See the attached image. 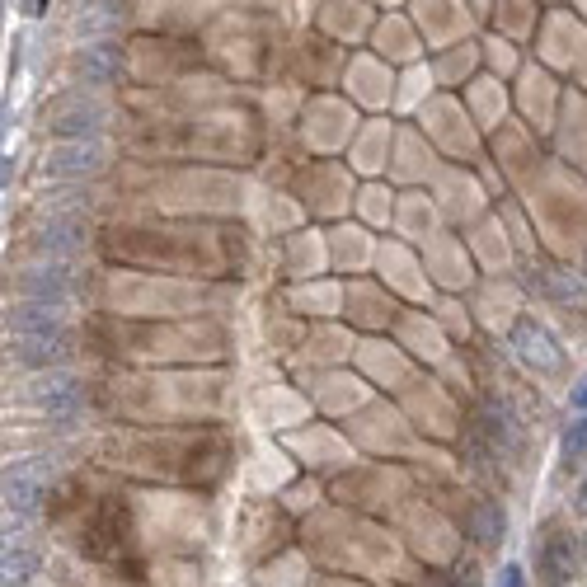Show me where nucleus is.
<instances>
[{
    "mask_svg": "<svg viewBox=\"0 0 587 587\" xmlns=\"http://www.w3.org/2000/svg\"><path fill=\"white\" fill-rule=\"evenodd\" d=\"M15 292L24 301H38V306L62 310L71 296H76V268L71 263H47V268H24L15 282Z\"/></svg>",
    "mask_w": 587,
    "mask_h": 587,
    "instance_id": "1",
    "label": "nucleus"
},
{
    "mask_svg": "<svg viewBox=\"0 0 587 587\" xmlns=\"http://www.w3.org/2000/svg\"><path fill=\"white\" fill-rule=\"evenodd\" d=\"M85 240H90V221H85V212H52V217L33 231V249L47 254V259H66V254H76Z\"/></svg>",
    "mask_w": 587,
    "mask_h": 587,
    "instance_id": "2",
    "label": "nucleus"
},
{
    "mask_svg": "<svg viewBox=\"0 0 587 587\" xmlns=\"http://www.w3.org/2000/svg\"><path fill=\"white\" fill-rule=\"evenodd\" d=\"M52 475H57V465H52V461H19V465H10V470H5V508H10V512H33Z\"/></svg>",
    "mask_w": 587,
    "mask_h": 587,
    "instance_id": "3",
    "label": "nucleus"
},
{
    "mask_svg": "<svg viewBox=\"0 0 587 587\" xmlns=\"http://www.w3.org/2000/svg\"><path fill=\"white\" fill-rule=\"evenodd\" d=\"M104 170V146L99 141H62L57 151H47L43 174L47 179H90Z\"/></svg>",
    "mask_w": 587,
    "mask_h": 587,
    "instance_id": "4",
    "label": "nucleus"
},
{
    "mask_svg": "<svg viewBox=\"0 0 587 587\" xmlns=\"http://www.w3.org/2000/svg\"><path fill=\"white\" fill-rule=\"evenodd\" d=\"M512 348L522 353L526 367L545 371V376L564 367V353H559V343L550 339V329L536 325V320H517V325H512Z\"/></svg>",
    "mask_w": 587,
    "mask_h": 587,
    "instance_id": "5",
    "label": "nucleus"
},
{
    "mask_svg": "<svg viewBox=\"0 0 587 587\" xmlns=\"http://www.w3.org/2000/svg\"><path fill=\"white\" fill-rule=\"evenodd\" d=\"M573 555H578V545L564 526H550L541 541V555H536V573H541L545 587H564L573 578Z\"/></svg>",
    "mask_w": 587,
    "mask_h": 587,
    "instance_id": "6",
    "label": "nucleus"
},
{
    "mask_svg": "<svg viewBox=\"0 0 587 587\" xmlns=\"http://www.w3.org/2000/svg\"><path fill=\"white\" fill-rule=\"evenodd\" d=\"M52 132L62 141H99V127H104V109L99 104H85V99H76V104H57V113H52Z\"/></svg>",
    "mask_w": 587,
    "mask_h": 587,
    "instance_id": "7",
    "label": "nucleus"
},
{
    "mask_svg": "<svg viewBox=\"0 0 587 587\" xmlns=\"http://www.w3.org/2000/svg\"><path fill=\"white\" fill-rule=\"evenodd\" d=\"M118 71H123V52H118L113 43H90V47H80L76 52V76H80V85H90V90L113 85Z\"/></svg>",
    "mask_w": 587,
    "mask_h": 587,
    "instance_id": "8",
    "label": "nucleus"
},
{
    "mask_svg": "<svg viewBox=\"0 0 587 587\" xmlns=\"http://www.w3.org/2000/svg\"><path fill=\"white\" fill-rule=\"evenodd\" d=\"M5 329L15 339H43V334H66L62 329V310L38 306V301H19L5 310Z\"/></svg>",
    "mask_w": 587,
    "mask_h": 587,
    "instance_id": "9",
    "label": "nucleus"
},
{
    "mask_svg": "<svg viewBox=\"0 0 587 587\" xmlns=\"http://www.w3.org/2000/svg\"><path fill=\"white\" fill-rule=\"evenodd\" d=\"M33 400L43 404L52 418H71L80 409V400H85V390H80L76 376H66V371H47L43 381L33 386Z\"/></svg>",
    "mask_w": 587,
    "mask_h": 587,
    "instance_id": "10",
    "label": "nucleus"
},
{
    "mask_svg": "<svg viewBox=\"0 0 587 587\" xmlns=\"http://www.w3.org/2000/svg\"><path fill=\"white\" fill-rule=\"evenodd\" d=\"M66 353H71V339H66V334H43V339L10 343V357H15L19 367H57Z\"/></svg>",
    "mask_w": 587,
    "mask_h": 587,
    "instance_id": "11",
    "label": "nucleus"
},
{
    "mask_svg": "<svg viewBox=\"0 0 587 587\" xmlns=\"http://www.w3.org/2000/svg\"><path fill=\"white\" fill-rule=\"evenodd\" d=\"M479 423H484V433L494 437L498 451H522V423L512 418V409L503 400H484V409H479Z\"/></svg>",
    "mask_w": 587,
    "mask_h": 587,
    "instance_id": "12",
    "label": "nucleus"
},
{
    "mask_svg": "<svg viewBox=\"0 0 587 587\" xmlns=\"http://www.w3.org/2000/svg\"><path fill=\"white\" fill-rule=\"evenodd\" d=\"M503 526H508V517H503V508H498L494 498H479L475 508H470V536L479 545L503 541Z\"/></svg>",
    "mask_w": 587,
    "mask_h": 587,
    "instance_id": "13",
    "label": "nucleus"
},
{
    "mask_svg": "<svg viewBox=\"0 0 587 587\" xmlns=\"http://www.w3.org/2000/svg\"><path fill=\"white\" fill-rule=\"evenodd\" d=\"M33 573H38V555L24 545H10L5 550V587H29Z\"/></svg>",
    "mask_w": 587,
    "mask_h": 587,
    "instance_id": "14",
    "label": "nucleus"
},
{
    "mask_svg": "<svg viewBox=\"0 0 587 587\" xmlns=\"http://www.w3.org/2000/svg\"><path fill=\"white\" fill-rule=\"evenodd\" d=\"M587 456V418H573L569 433H564V461H583Z\"/></svg>",
    "mask_w": 587,
    "mask_h": 587,
    "instance_id": "15",
    "label": "nucleus"
},
{
    "mask_svg": "<svg viewBox=\"0 0 587 587\" xmlns=\"http://www.w3.org/2000/svg\"><path fill=\"white\" fill-rule=\"evenodd\" d=\"M451 587H479V569L465 559L461 569H456V578H451Z\"/></svg>",
    "mask_w": 587,
    "mask_h": 587,
    "instance_id": "16",
    "label": "nucleus"
},
{
    "mask_svg": "<svg viewBox=\"0 0 587 587\" xmlns=\"http://www.w3.org/2000/svg\"><path fill=\"white\" fill-rule=\"evenodd\" d=\"M498 587H526L522 564H508V569H503V578H498Z\"/></svg>",
    "mask_w": 587,
    "mask_h": 587,
    "instance_id": "17",
    "label": "nucleus"
},
{
    "mask_svg": "<svg viewBox=\"0 0 587 587\" xmlns=\"http://www.w3.org/2000/svg\"><path fill=\"white\" fill-rule=\"evenodd\" d=\"M573 414L587 418V376L578 381V386H573Z\"/></svg>",
    "mask_w": 587,
    "mask_h": 587,
    "instance_id": "18",
    "label": "nucleus"
},
{
    "mask_svg": "<svg viewBox=\"0 0 587 587\" xmlns=\"http://www.w3.org/2000/svg\"><path fill=\"white\" fill-rule=\"evenodd\" d=\"M578 512H587V479H583V489H578Z\"/></svg>",
    "mask_w": 587,
    "mask_h": 587,
    "instance_id": "19",
    "label": "nucleus"
}]
</instances>
